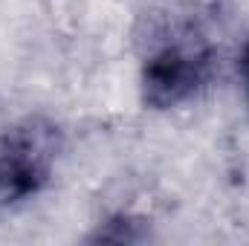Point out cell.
Returning <instances> with one entry per match:
<instances>
[{
    "instance_id": "1",
    "label": "cell",
    "mask_w": 249,
    "mask_h": 246,
    "mask_svg": "<svg viewBox=\"0 0 249 246\" xmlns=\"http://www.w3.org/2000/svg\"><path fill=\"white\" fill-rule=\"evenodd\" d=\"M58 148V127L41 116L6 127L0 136V209L20 206L47 188Z\"/></svg>"
},
{
    "instance_id": "2",
    "label": "cell",
    "mask_w": 249,
    "mask_h": 246,
    "mask_svg": "<svg viewBox=\"0 0 249 246\" xmlns=\"http://www.w3.org/2000/svg\"><path fill=\"white\" fill-rule=\"evenodd\" d=\"M214 53L203 41H168L139 67V96L151 110H171L194 99L212 78Z\"/></svg>"
},
{
    "instance_id": "3",
    "label": "cell",
    "mask_w": 249,
    "mask_h": 246,
    "mask_svg": "<svg viewBox=\"0 0 249 246\" xmlns=\"http://www.w3.org/2000/svg\"><path fill=\"white\" fill-rule=\"evenodd\" d=\"M145 238H148V232H142L139 223H133L124 214H116V217L99 223L96 232H90L87 241H93V244H139Z\"/></svg>"
},
{
    "instance_id": "4",
    "label": "cell",
    "mask_w": 249,
    "mask_h": 246,
    "mask_svg": "<svg viewBox=\"0 0 249 246\" xmlns=\"http://www.w3.org/2000/svg\"><path fill=\"white\" fill-rule=\"evenodd\" d=\"M238 78H241V90H244V99L249 105V41L244 44V50L238 55Z\"/></svg>"
}]
</instances>
